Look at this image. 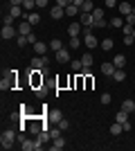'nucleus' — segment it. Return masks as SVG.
I'll list each match as a JSON object with an SVG mask.
<instances>
[{
    "label": "nucleus",
    "mask_w": 135,
    "mask_h": 151,
    "mask_svg": "<svg viewBox=\"0 0 135 151\" xmlns=\"http://www.w3.org/2000/svg\"><path fill=\"white\" fill-rule=\"evenodd\" d=\"M56 61H59V63H68V61H70V50H68V47L59 50V52H56Z\"/></svg>",
    "instance_id": "nucleus-10"
},
{
    "label": "nucleus",
    "mask_w": 135,
    "mask_h": 151,
    "mask_svg": "<svg viewBox=\"0 0 135 151\" xmlns=\"http://www.w3.org/2000/svg\"><path fill=\"white\" fill-rule=\"evenodd\" d=\"M117 9H119V14H122V16H129L135 7H131V2H119V5H117Z\"/></svg>",
    "instance_id": "nucleus-13"
},
{
    "label": "nucleus",
    "mask_w": 135,
    "mask_h": 151,
    "mask_svg": "<svg viewBox=\"0 0 135 151\" xmlns=\"http://www.w3.org/2000/svg\"><path fill=\"white\" fill-rule=\"evenodd\" d=\"M47 117H50V122H61L63 120V113H61V111H50V115H47Z\"/></svg>",
    "instance_id": "nucleus-21"
},
{
    "label": "nucleus",
    "mask_w": 135,
    "mask_h": 151,
    "mask_svg": "<svg viewBox=\"0 0 135 151\" xmlns=\"http://www.w3.org/2000/svg\"><path fill=\"white\" fill-rule=\"evenodd\" d=\"M34 7H36V0H23V9L25 12H32Z\"/></svg>",
    "instance_id": "nucleus-28"
},
{
    "label": "nucleus",
    "mask_w": 135,
    "mask_h": 151,
    "mask_svg": "<svg viewBox=\"0 0 135 151\" xmlns=\"http://www.w3.org/2000/svg\"><path fill=\"white\" fill-rule=\"evenodd\" d=\"M50 50H52V52L63 50V43H61V38H52V41H50Z\"/></svg>",
    "instance_id": "nucleus-20"
},
{
    "label": "nucleus",
    "mask_w": 135,
    "mask_h": 151,
    "mask_svg": "<svg viewBox=\"0 0 135 151\" xmlns=\"http://www.w3.org/2000/svg\"><path fill=\"white\" fill-rule=\"evenodd\" d=\"M56 5H61V7H68V5H72V0H56Z\"/></svg>",
    "instance_id": "nucleus-44"
},
{
    "label": "nucleus",
    "mask_w": 135,
    "mask_h": 151,
    "mask_svg": "<svg viewBox=\"0 0 135 151\" xmlns=\"http://www.w3.org/2000/svg\"><path fill=\"white\" fill-rule=\"evenodd\" d=\"M59 129H61V131H65V129H70V122H68V120L63 117V120L59 122Z\"/></svg>",
    "instance_id": "nucleus-39"
},
{
    "label": "nucleus",
    "mask_w": 135,
    "mask_h": 151,
    "mask_svg": "<svg viewBox=\"0 0 135 151\" xmlns=\"http://www.w3.org/2000/svg\"><path fill=\"white\" fill-rule=\"evenodd\" d=\"M133 115H135V111H133Z\"/></svg>",
    "instance_id": "nucleus-47"
},
{
    "label": "nucleus",
    "mask_w": 135,
    "mask_h": 151,
    "mask_svg": "<svg viewBox=\"0 0 135 151\" xmlns=\"http://www.w3.org/2000/svg\"><path fill=\"white\" fill-rule=\"evenodd\" d=\"M92 9H95V2H92V0H86L84 5H81V12H86V14H92Z\"/></svg>",
    "instance_id": "nucleus-26"
},
{
    "label": "nucleus",
    "mask_w": 135,
    "mask_h": 151,
    "mask_svg": "<svg viewBox=\"0 0 135 151\" xmlns=\"http://www.w3.org/2000/svg\"><path fill=\"white\" fill-rule=\"evenodd\" d=\"M119 2L117 0H104V7H108V9H113V7H117Z\"/></svg>",
    "instance_id": "nucleus-37"
},
{
    "label": "nucleus",
    "mask_w": 135,
    "mask_h": 151,
    "mask_svg": "<svg viewBox=\"0 0 135 151\" xmlns=\"http://www.w3.org/2000/svg\"><path fill=\"white\" fill-rule=\"evenodd\" d=\"M7 2H9V0H7Z\"/></svg>",
    "instance_id": "nucleus-48"
},
{
    "label": "nucleus",
    "mask_w": 135,
    "mask_h": 151,
    "mask_svg": "<svg viewBox=\"0 0 135 151\" xmlns=\"http://www.w3.org/2000/svg\"><path fill=\"white\" fill-rule=\"evenodd\" d=\"M0 36L5 38H14V36H18V27H14V25H2V32H0Z\"/></svg>",
    "instance_id": "nucleus-4"
},
{
    "label": "nucleus",
    "mask_w": 135,
    "mask_h": 151,
    "mask_svg": "<svg viewBox=\"0 0 135 151\" xmlns=\"http://www.w3.org/2000/svg\"><path fill=\"white\" fill-rule=\"evenodd\" d=\"M124 79H126V72H124V68H117L115 72H113V81H117V83H122Z\"/></svg>",
    "instance_id": "nucleus-16"
},
{
    "label": "nucleus",
    "mask_w": 135,
    "mask_h": 151,
    "mask_svg": "<svg viewBox=\"0 0 135 151\" xmlns=\"http://www.w3.org/2000/svg\"><path fill=\"white\" fill-rule=\"evenodd\" d=\"M122 131H124V126L119 124V122H115V124L110 126V135H113V138H117V135H119Z\"/></svg>",
    "instance_id": "nucleus-23"
},
{
    "label": "nucleus",
    "mask_w": 135,
    "mask_h": 151,
    "mask_svg": "<svg viewBox=\"0 0 135 151\" xmlns=\"http://www.w3.org/2000/svg\"><path fill=\"white\" fill-rule=\"evenodd\" d=\"M81 32H84V25H81V23H70V25H68V36H79Z\"/></svg>",
    "instance_id": "nucleus-7"
},
{
    "label": "nucleus",
    "mask_w": 135,
    "mask_h": 151,
    "mask_svg": "<svg viewBox=\"0 0 135 151\" xmlns=\"http://www.w3.org/2000/svg\"><path fill=\"white\" fill-rule=\"evenodd\" d=\"M99 47H101V50H113V47H115V41H113V38H104L101 43H99Z\"/></svg>",
    "instance_id": "nucleus-19"
},
{
    "label": "nucleus",
    "mask_w": 135,
    "mask_h": 151,
    "mask_svg": "<svg viewBox=\"0 0 135 151\" xmlns=\"http://www.w3.org/2000/svg\"><path fill=\"white\" fill-rule=\"evenodd\" d=\"M135 43V36L133 34H126V36H124V45H133Z\"/></svg>",
    "instance_id": "nucleus-36"
},
{
    "label": "nucleus",
    "mask_w": 135,
    "mask_h": 151,
    "mask_svg": "<svg viewBox=\"0 0 135 151\" xmlns=\"http://www.w3.org/2000/svg\"><path fill=\"white\" fill-rule=\"evenodd\" d=\"M47 63H50V59L45 57V54H43V57L39 54V57L32 59V63H29V65H32L34 70H45V68H47Z\"/></svg>",
    "instance_id": "nucleus-3"
},
{
    "label": "nucleus",
    "mask_w": 135,
    "mask_h": 151,
    "mask_svg": "<svg viewBox=\"0 0 135 151\" xmlns=\"http://www.w3.org/2000/svg\"><path fill=\"white\" fill-rule=\"evenodd\" d=\"M50 135H52V140L61 138V129H50Z\"/></svg>",
    "instance_id": "nucleus-40"
},
{
    "label": "nucleus",
    "mask_w": 135,
    "mask_h": 151,
    "mask_svg": "<svg viewBox=\"0 0 135 151\" xmlns=\"http://www.w3.org/2000/svg\"><path fill=\"white\" fill-rule=\"evenodd\" d=\"M47 2H50V0H36V7L43 9V7H47Z\"/></svg>",
    "instance_id": "nucleus-43"
},
{
    "label": "nucleus",
    "mask_w": 135,
    "mask_h": 151,
    "mask_svg": "<svg viewBox=\"0 0 135 151\" xmlns=\"http://www.w3.org/2000/svg\"><path fill=\"white\" fill-rule=\"evenodd\" d=\"M99 101H101L104 106H108L110 101H113V97H110V93H104V95H101V97H99Z\"/></svg>",
    "instance_id": "nucleus-33"
},
{
    "label": "nucleus",
    "mask_w": 135,
    "mask_h": 151,
    "mask_svg": "<svg viewBox=\"0 0 135 151\" xmlns=\"http://www.w3.org/2000/svg\"><path fill=\"white\" fill-rule=\"evenodd\" d=\"M84 2H86V0H72V5H77L79 9H81V5H84Z\"/></svg>",
    "instance_id": "nucleus-45"
},
{
    "label": "nucleus",
    "mask_w": 135,
    "mask_h": 151,
    "mask_svg": "<svg viewBox=\"0 0 135 151\" xmlns=\"http://www.w3.org/2000/svg\"><path fill=\"white\" fill-rule=\"evenodd\" d=\"M27 41H29V45H34L39 41V36H36V34H27Z\"/></svg>",
    "instance_id": "nucleus-41"
},
{
    "label": "nucleus",
    "mask_w": 135,
    "mask_h": 151,
    "mask_svg": "<svg viewBox=\"0 0 135 151\" xmlns=\"http://www.w3.org/2000/svg\"><path fill=\"white\" fill-rule=\"evenodd\" d=\"M16 43H18V47H25V45H29V41H27V36L18 34V36H16Z\"/></svg>",
    "instance_id": "nucleus-30"
},
{
    "label": "nucleus",
    "mask_w": 135,
    "mask_h": 151,
    "mask_svg": "<svg viewBox=\"0 0 135 151\" xmlns=\"http://www.w3.org/2000/svg\"><path fill=\"white\" fill-rule=\"evenodd\" d=\"M81 61H84L86 68H90V65H92V54H84V57H81Z\"/></svg>",
    "instance_id": "nucleus-35"
},
{
    "label": "nucleus",
    "mask_w": 135,
    "mask_h": 151,
    "mask_svg": "<svg viewBox=\"0 0 135 151\" xmlns=\"http://www.w3.org/2000/svg\"><path fill=\"white\" fill-rule=\"evenodd\" d=\"M23 20H29L32 25H39V23H41V16H39V14H34V12H25Z\"/></svg>",
    "instance_id": "nucleus-11"
},
{
    "label": "nucleus",
    "mask_w": 135,
    "mask_h": 151,
    "mask_svg": "<svg viewBox=\"0 0 135 151\" xmlns=\"http://www.w3.org/2000/svg\"><path fill=\"white\" fill-rule=\"evenodd\" d=\"M122 108L126 111V113H133V111H135V99H124L122 101Z\"/></svg>",
    "instance_id": "nucleus-18"
},
{
    "label": "nucleus",
    "mask_w": 135,
    "mask_h": 151,
    "mask_svg": "<svg viewBox=\"0 0 135 151\" xmlns=\"http://www.w3.org/2000/svg\"><path fill=\"white\" fill-rule=\"evenodd\" d=\"M122 29H124V36H126V34H133V29H135V27H133V25H129V23H124V27H122Z\"/></svg>",
    "instance_id": "nucleus-38"
},
{
    "label": "nucleus",
    "mask_w": 135,
    "mask_h": 151,
    "mask_svg": "<svg viewBox=\"0 0 135 151\" xmlns=\"http://www.w3.org/2000/svg\"><path fill=\"white\" fill-rule=\"evenodd\" d=\"M124 23H126L124 16H122V18H113V20H110V25H113V27H124Z\"/></svg>",
    "instance_id": "nucleus-34"
},
{
    "label": "nucleus",
    "mask_w": 135,
    "mask_h": 151,
    "mask_svg": "<svg viewBox=\"0 0 135 151\" xmlns=\"http://www.w3.org/2000/svg\"><path fill=\"white\" fill-rule=\"evenodd\" d=\"M47 50H50V43H43V41H36V43H34V52L41 54V57H43Z\"/></svg>",
    "instance_id": "nucleus-8"
},
{
    "label": "nucleus",
    "mask_w": 135,
    "mask_h": 151,
    "mask_svg": "<svg viewBox=\"0 0 135 151\" xmlns=\"http://www.w3.org/2000/svg\"><path fill=\"white\" fill-rule=\"evenodd\" d=\"M92 18H104V7H95V9H92Z\"/></svg>",
    "instance_id": "nucleus-32"
},
{
    "label": "nucleus",
    "mask_w": 135,
    "mask_h": 151,
    "mask_svg": "<svg viewBox=\"0 0 135 151\" xmlns=\"http://www.w3.org/2000/svg\"><path fill=\"white\" fill-rule=\"evenodd\" d=\"M106 25H108V20H106V18H97L95 23H92V27H97V29H104Z\"/></svg>",
    "instance_id": "nucleus-29"
},
{
    "label": "nucleus",
    "mask_w": 135,
    "mask_h": 151,
    "mask_svg": "<svg viewBox=\"0 0 135 151\" xmlns=\"http://www.w3.org/2000/svg\"><path fill=\"white\" fill-rule=\"evenodd\" d=\"M65 16V7H61V5H54L50 9V18H54V20H61Z\"/></svg>",
    "instance_id": "nucleus-5"
},
{
    "label": "nucleus",
    "mask_w": 135,
    "mask_h": 151,
    "mask_svg": "<svg viewBox=\"0 0 135 151\" xmlns=\"http://www.w3.org/2000/svg\"><path fill=\"white\" fill-rule=\"evenodd\" d=\"M79 23H81L84 27H92L95 18H92V14H86V12H81V14H79Z\"/></svg>",
    "instance_id": "nucleus-6"
},
{
    "label": "nucleus",
    "mask_w": 135,
    "mask_h": 151,
    "mask_svg": "<svg viewBox=\"0 0 135 151\" xmlns=\"http://www.w3.org/2000/svg\"><path fill=\"white\" fill-rule=\"evenodd\" d=\"M115 63H108V61H106V63H101V72H104V75H106V77H113V72H115Z\"/></svg>",
    "instance_id": "nucleus-12"
},
{
    "label": "nucleus",
    "mask_w": 135,
    "mask_h": 151,
    "mask_svg": "<svg viewBox=\"0 0 135 151\" xmlns=\"http://www.w3.org/2000/svg\"><path fill=\"white\" fill-rule=\"evenodd\" d=\"M77 14H81V9H79L77 5H68L65 7V16H77Z\"/></svg>",
    "instance_id": "nucleus-24"
},
{
    "label": "nucleus",
    "mask_w": 135,
    "mask_h": 151,
    "mask_svg": "<svg viewBox=\"0 0 135 151\" xmlns=\"http://www.w3.org/2000/svg\"><path fill=\"white\" fill-rule=\"evenodd\" d=\"M16 140H18L16 131H14V129H5V131H2V135H0V149H2V151L11 149Z\"/></svg>",
    "instance_id": "nucleus-1"
},
{
    "label": "nucleus",
    "mask_w": 135,
    "mask_h": 151,
    "mask_svg": "<svg viewBox=\"0 0 135 151\" xmlns=\"http://www.w3.org/2000/svg\"><path fill=\"white\" fill-rule=\"evenodd\" d=\"M129 115H131V113H126V111H124V108H122V111H119V113L115 115V122H119V124H124V122H129Z\"/></svg>",
    "instance_id": "nucleus-22"
},
{
    "label": "nucleus",
    "mask_w": 135,
    "mask_h": 151,
    "mask_svg": "<svg viewBox=\"0 0 135 151\" xmlns=\"http://www.w3.org/2000/svg\"><path fill=\"white\" fill-rule=\"evenodd\" d=\"M63 147H65V138H56V140H52L50 149H52V151H61Z\"/></svg>",
    "instance_id": "nucleus-15"
},
{
    "label": "nucleus",
    "mask_w": 135,
    "mask_h": 151,
    "mask_svg": "<svg viewBox=\"0 0 135 151\" xmlns=\"http://www.w3.org/2000/svg\"><path fill=\"white\" fill-rule=\"evenodd\" d=\"M79 45H81V38L79 36H70V47L72 50H79Z\"/></svg>",
    "instance_id": "nucleus-31"
},
{
    "label": "nucleus",
    "mask_w": 135,
    "mask_h": 151,
    "mask_svg": "<svg viewBox=\"0 0 135 151\" xmlns=\"http://www.w3.org/2000/svg\"><path fill=\"white\" fill-rule=\"evenodd\" d=\"M20 147H23V151H36V140H23L20 142Z\"/></svg>",
    "instance_id": "nucleus-14"
},
{
    "label": "nucleus",
    "mask_w": 135,
    "mask_h": 151,
    "mask_svg": "<svg viewBox=\"0 0 135 151\" xmlns=\"http://www.w3.org/2000/svg\"><path fill=\"white\" fill-rule=\"evenodd\" d=\"M11 86H14V72H11L9 79H2V81H0V88H2V90H9Z\"/></svg>",
    "instance_id": "nucleus-25"
},
{
    "label": "nucleus",
    "mask_w": 135,
    "mask_h": 151,
    "mask_svg": "<svg viewBox=\"0 0 135 151\" xmlns=\"http://www.w3.org/2000/svg\"><path fill=\"white\" fill-rule=\"evenodd\" d=\"M32 23H29V20H23V23H20L18 25V34H23V36H27V34H32Z\"/></svg>",
    "instance_id": "nucleus-9"
},
{
    "label": "nucleus",
    "mask_w": 135,
    "mask_h": 151,
    "mask_svg": "<svg viewBox=\"0 0 135 151\" xmlns=\"http://www.w3.org/2000/svg\"><path fill=\"white\" fill-rule=\"evenodd\" d=\"M113 63H115V68H124V65H126V57H124V54H115V57H113Z\"/></svg>",
    "instance_id": "nucleus-17"
},
{
    "label": "nucleus",
    "mask_w": 135,
    "mask_h": 151,
    "mask_svg": "<svg viewBox=\"0 0 135 151\" xmlns=\"http://www.w3.org/2000/svg\"><path fill=\"white\" fill-rule=\"evenodd\" d=\"M84 45L88 47V50L99 47V41H97L95 34H92V27H84Z\"/></svg>",
    "instance_id": "nucleus-2"
},
{
    "label": "nucleus",
    "mask_w": 135,
    "mask_h": 151,
    "mask_svg": "<svg viewBox=\"0 0 135 151\" xmlns=\"http://www.w3.org/2000/svg\"><path fill=\"white\" fill-rule=\"evenodd\" d=\"M84 68H86V65H84L81 59H74V61H72V70H74V72H81Z\"/></svg>",
    "instance_id": "nucleus-27"
},
{
    "label": "nucleus",
    "mask_w": 135,
    "mask_h": 151,
    "mask_svg": "<svg viewBox=\"0 0 135 151\" xmlns=\"http://www.w3.org/2000/svg\"><path fill=\"white\" fill-rule=\"evenodd\" d=\"M133 36H135V29H133Z\"/></svg>",
    "instance_id": "nucleus-46"
},
{
    "label": "nucleus",
    "mask_w": 135,
    "mask_h": 151,
    "mask_svg": "<svg viewBox=\"0 0 135 151\" xmlns=\"http://www.w3.org/2000/svg\"><path fill=\"white\" fill-rule=\"evenodd\" d=\"M2 23H5V25H14V16H9V14H7L5 18H2Z\"/></svg>",
    "instance_id": "nucleus-42"
}]
</instances>
